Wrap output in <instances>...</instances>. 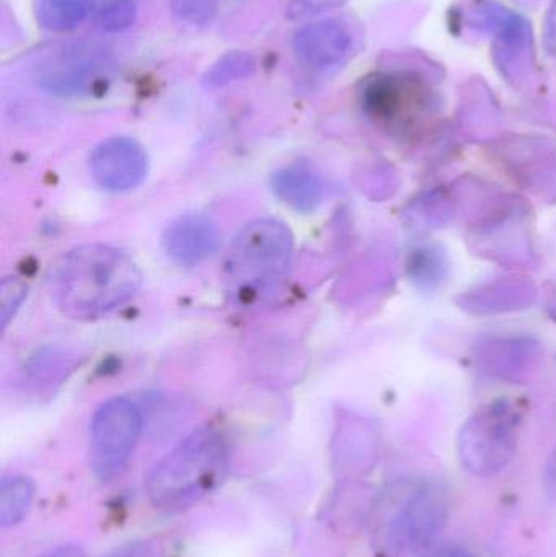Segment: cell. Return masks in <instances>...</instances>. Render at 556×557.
I'll return each instance as SVG.
<instances>
[{"mask_svg": "<svg viewBox=\"0 0 556 557\" xmlns=\"http://www.w3.org/2000/svg\"><path fill=\"white\" fill-rule=\"evenodd\" d=\"M143 274L133 258L110 245L72 248L52 263L49 294L58 310L72 320L91 321L133 300Z\"/></svg>", "mask_w": 556, "mask_h": 557, "instance_id": "cell-1", "label": "cell"}, {"mask_svg": "<svg viewBox=\"0 0 556 557\" xmlns=\"http://www.w3.org/2000/svg\"><path fill=\"white\" fill-rule=\"evenodd\" d=\"M231 467L224 434L214 428L196 429L153 465L144 491L153 509L180 513L219 490Z\"/></svg>", "mask_w": 556, "mask_h": 557, "instance_id": "cell-2", "label": "cell"}, {"mask_svg": "<svg viewBox=\"0 0 556 557\" xmlns=\"http://www.w3.org/2000/svg\"><path fill=\"white\" fill-rule=\"evenodd\" d=\"M294 238L276 219H258L245 225L225 258L228 288L240 297L270 290L286 276L293 260Z\"/></svg>", "mask_w": 556, "mask_h": 557, "instance_id": "cell-3", "label": "cell"}, {"mask_svg": "<svg viewBox=\"0 0 556 557\" xmlns=\"http://www.w3.org/2000/svg\"><path fill=\"white\" fill-rule=\"evenodd\" d=\"M521 414L509 401H493L473 412L459 431L457 455L473 476L502 473L518 450Z\"/></svg>", "mask_w": 556, "mask_h": 557, "instance_id": "cell-4", "label": "cell"}, {"mask_svg": "<svg viewBox=\"0 0 556 557\" xmlns=\"http://www.w3.org/2000/svg\"><path fill=\"white\" fill-rule=\"evenodd\" d=\"M447 516L449 500L440 484H413L392 497L379 535L391 552H417L434 542Z\"/></svg>", "mask_w": 556, "mask_h": 557, "instance_id": "cell-5", "label": "cell"}, {"mask_svg": "<svg viewBox=\"0 0 556 557\" xmlns=\"http://www.w3.org/2000/svg\"><path fill=\"white\" fill-rule=\"evenodd\" d=\"M143 424L139 406L124 396L108 399L95 411L88 461L100 483H111L124 473L139 444Z\"/></svg>", "mask_w": 556, "mask_h": 557, "instance_id": "cell-6", "label": "cell"}, {"mask_svg": "<svg viewBox=\"0 0 556 557\" xmlns=\"http://www.w3.org/2000/svg\"><path fill=\"white\" fill-rule=\"evenodd\" d=\"M460 22L466 28L495 38V62L502 74L519 84L531 71V23L498 0H464L459 7Z\"/></svg>", "mask_w": 556, "mask_h": 557, "instance_id": "cell-7", "label": "cell"}, {"mask_svg": "<svg viewBox=\"0 0 556 557\" xmlns=\"http://www.w3.org/2000/svg\"><path fill=\"white\" fill-rule=\"evenodd\" d=\"M361 103L372 120L405 133L430 116L434 97L427 82L413 72H382L362 85Z\"/></svg>", "mask_w": 556, "mask_h": 557, "instance_id": "cell-8", "label": "cell"}, {"mask_svg": "<svg viewBox=\"0 0 556 557\" xmlns=\"http://www.w3.org/2000/svg\"><path fill=\"white\" fill-rule=\"evenodd\" d=\"M108 71V61L94 46H67L36 64L38 87L61 97L90 94Z\"/></svg>", "mask_w": 556, "mask_h": 557, "instance_id": "cell-9", "label": "cell"}, {"mask_svg": "<svg viewBox=\"0 0 556 557\" xmlns=\"http://www.w3.org/2000/svg\"><path fill=\"white\" fill-rule=\"evenodd\" d=\"M542 346L526 334L493 336L480 341L472 350L477 369L492 379L508 383H524L538 372Z\"/></svg>", "mask_w": 556, "mask_h": 557, "instance_id": "cell-10", "label": "cell"}, {"mask_svg": "<svg viewBox=\"0 0 556 557\" xmlns=\"http://www.w3.org/2000/svg\"><path fill=\"white\" fill-rule=\"evenodd\" d=\"M90 172L104 191H129L146 178L149 159L144 147L133 137H110L91 152Z\"/></svg>", "mask_w": 556, "mask_h": 557, "instance_id": "cell-11", "label": "cell"}, {"mask_svg": "<svg viewBox=\"0 0 556 557\" xmlns=\"http://www.w3.org/2000/svg\"><path fill=\"white\" fill-rule=\"evenodd\" d=\"M293 48L304 65L326 71L348 61L356 48V33L346 20H320L297 29Z\"/></svg>", "mask_w": 556, "mask_h": 557, "instance_id": "cell-12", "label": "cell"}, {"mask_svg": "<svg viewBox=\"0 0 556 557\" xmlns=\"http://www.w3.org/2000/svg\"><path fill=\"white\" fill-rule=\"evenodd\" d=\"M538 300V285L524 276H502L482 282L456 298L457 307L473 317H495L526 310Z\"/></svg>", "mask_w": 556, "mask_h": 557, "instance_id": "cell-13", "label": "cell"}, {"mask_svg": "<svg viewBox=\"0 0 556 557\" xmlns=\"http://www.w3.org/2000/svg\"><path fill=\"white\" fill-rule=\"evenodd\" d=\"M163 250L180 267H198L218 251V225L202 214L175 219L163 232Z\"/></svg>", "mask_w": 556, "mask_h": 557, "instance_id": "cell-14", "label": "cell"}, {"mask_svg": "<svg viewBox=\"0 0 556 557\" xmlns=\"http://www.w3.org/2000/svg\"><path fill=\"white\" fill-rule=\"evenodd\" d=\"M271 189L280 201L304 214L316 211L325 193L322 176L306 163H293L277 170L271 176Z\"/></svg>", "mask_w": 556, "mask_h": 557, "instance_id": "cell-15", "label": "cell"}, {"mask_svg": "<svg viewBox=\"0 0 556 557\" xmlns=\"http://www.w3.org/2000/svg\"><path fill=\"white\" fill-rule=\"evenodd\" d=\"M449 274V257L441 245H420L408 253L407 276L418 290H440Z\"/></svg>", "mask_w": 556, "mask_h": 557, "instance_id": "cell-16", "label": "cell"}, {"mask_svg": "<svg viewBox=\"0 0 556 557\" xmlns=\"http://www.w3.org/2000/svg\"><path fill=\"white\" fill-rule=\"evenodd\" d=\"M95 0H36V20L49 32L65 33L81 26L94 12Z\"/></svg>", "mask_w": 556, "mask_h": 557, "instance_id": "cell-17", "label": "cell"}, {"mask_svg": "<svg viewBox=\"0 0 556 557\" xmlns=\"http://www.w3.org/2000/svg\"><path fill=\"white\" fill-rule=\"evenodd\" d=\"M508 157L506 162L512 166V173L522 182L534 188H542L551 176L555 178V169H551V162L554 160L548 157V150L542 144H531L529 140L526 146L508 147Z\"/></svg>", "mask_w": 556, "mask_h": 557, "instance_id": "cell-18", "label": "cell"}, {"mask_svg": "<svg viewBox=\"0 0 556 557\" xmlns=\"http://www.w3.org/2000/svg\"><path fill=\"white\" fill-rule=\"evenodd\" d=\"M36 486L32 478H3L0 484V527L10 529L18 525L32 510Z\"/></svg>", "mask_w": 556, "mask_h": 557, "instance_id": "cell-19", "label": "cell"}, {"mask_svg": "<svg viewBox=\"0 0 556 557\" xmlns=\"http://www.w3.org/2000/svg\"><path fill=\"white\" fill-rule=\"evenodd\" d=\"M254 55L250 52L231 51L219 58L205 74L208 88H224L242 78L250 77L255 72Z\"/></svg>", "mask_w": 556, "mask_h": 557, "instance_id": "cell-20", "label": "cell"}, {"mask_svg": "<svg viewBox=\"0 0 556 557\" xmlns=\"http://www.w3.org/2000/svg\"><path fill=\"white\" fill-rule=\"evenodd\" d=\"M137 18L134 0H111L95 15V26L101 32L120 33L131 28Z\"/></svg>", "mask_w": 556, "mask_h": 557, "instance_id": "cell-21", "label": "cell"}, {"mask_svg": "<svg viewBox=\"0 0 556 557\" xmlns=\"http://www.w3.org/2000/svg\"><path fill=\"white\" fill-rule=\"evenodd\" d=\"M221 3L222 0H172V10L182 22L202 26L215 18Z\"/></svg>", "mask_w": 556, "mask_h": 557, "instance_id": "cell-22", "label": "cell"}, {"mask_svg": "<svg viewBox=\"0 0 556 557\" xmlns=\"http://www.w3.org/2000/svg\"><path fill=\"white\" fill-rule=\"evenodd\" d=\"M0 295H2V307H0V320H2V330L9 326L10 321L15 318L16 311L22 307L28 295V287L25 282L18 277H5L0 285Z\"/></svg>", "mask_w": 556, "mask_h": 557, "instance_id": "cell-23", "label": "cell"}, {"mask_svg": "<svg viewBox=\"0 0 556 557\" xmlns=\"http://www.w3.org/2000/svg\"><path fill=\"white\" fill-rule=\"evenodd\" d=\"M544 46L548 54L556 55V0H552L551 9L545 16Z\"/></svg>", "mask_w": 556, "mask_h": 557, "instance_id": "cell-24", "label": "cell"}, {"mask_svg": "<svg viewBox=\"0 0 556 557\" xmlns=\"http://www.w3.org/2000/svg\"><path fill=\"white\" fill-rule=\"evenodd\" d=\"M346 0H294L302 12H323V10L336 9Z\"/></svg>", "mask_w": 556, "mask_h": 557, "instance_id": "cell-25", "label": "cell"}, {"mask_svg": "<svg viewBox=\"0 0 556 557\" xmlns=\"http://www.w3.org/2000/svg\"><path fill=\"white\" fill-rule=\"evenodd\" d=\"M36 557H87L85 556L84 549L77 545H61L55 546L54 549L42 553V555Z\"/></svg>", "mask_w": 556, "mask_h": 557, "instance_id": "cell-26", "label": "cell"}, {"mask_svg": "<svg viewBox=\"0 0 556 557\" xmlns=\"http://www.w3.org/2000/svg\"><path fill=\"white\" fill-rule=\"evenodd\" d=\"M428 557H473V555L462 546H443V548L434 549Z\"/></svg>", "mask_w": 556, "mask_h": 557, "instance_id": "cell-27", "label": "cell"}, {"mask_svg": "<svg viewBox=\"0 0 556 557\" xmlns=\"http://www.w3.org/2000/svg\"><path fill=\"white\" fill-rule=\"evenodd\" d=\"M108 557H149L146 545H129L116 549Z\"/></svg>", "mask_w": 556, "mask_h": 557, "instance_id": "cell-28", "label": "cell"}, {"mask_svg": "<svg viewBox=\"0 0 556 557\" xmlns=\"http://www.w3.org/2000/svg\"><path fill=\"white\" fill-rule=\"evenodd\" d=\"M547 311L552 320L556 321V290L552 292L547 300Z\"/></svg>", "mask_w": 556, "mask_h": 557, "instance_id": "cell-29", "label": "cell"}]
</instances>
